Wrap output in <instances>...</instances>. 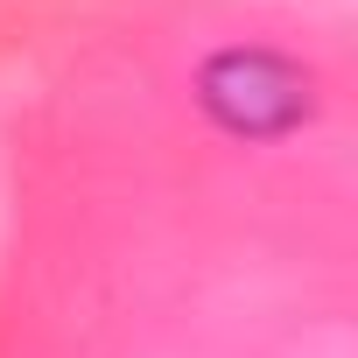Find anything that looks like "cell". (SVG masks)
Returning <instances> with one entry per match:
<instances>
[{"label":"cell","mask_w":358,"mask_h":358,"mask_svg":"<svg viewBox=\"0 0 358 358\" xmlns=\"http://www.w3.org/2000/svg\"><path fill=\"white\" fill-rule=\"evenodd\" d=\"M204 113L239 141H274L316 113V78L281 50H218L197 71Z\"/></svg>","instance_id":"obj_1"}]
</instances>
